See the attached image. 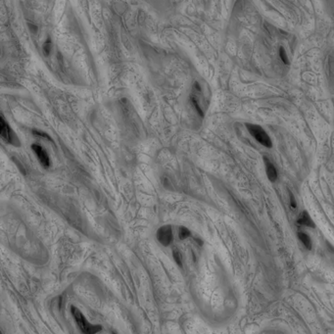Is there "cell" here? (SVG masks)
<instances>
[{
    "label": "cell",
    "instance_id": "1",
    "mask_svg": "<svg viewBox=\"0 0 334 334\" xmlns=\"http://www.w3.org/2000/svg\"><path fill=\"white\" fill-rule=\"evenodd\" d=\"M71 312L75 317V321L77 322V324L78 325V327L80 328V330L83 331L85 334H94L102 330L101 325H94L91 324L89 321H87V320L85 319V316L84 315V314L81 313L78 309H77L76 307H72L71 308Z\"/></svg>",
    "mask_w": 334,
    "mask_h": 334
},
{
    "label": "cell",
    "instance_id": "2",
    "mask_svg": "<svg viewBox=\"0 0 334 334\" xmlns=\"http://www.w3.org/2000/svg\"><path fill=\"white\" fill-rule=\"evenodd\" d=\"M246 127L249 130V132L251 133V135L253 136L255 139L257 141H259L262 145L266 146V147H267V148H271L272 146V140H271L270 136L267 135V133L260 126L247 124Z\"/></svg>",
    "mask_w": 334,
    "mask_h": 334
},
{
    "label": "cell",
    "instance_id": "3",
    "mask_svg": "<svg viewBox=\"0 0 334 334\" xmlns=\"http://www.w3.org/2000/svg\"><path fill=\"white\" fill-rule=\"evenodd\" d=\"M0 136L2 137V139L5 140L7 143H10L15 146H19L20 141L18 137L16 136L10 126L7 124V121L4 120L2 116H0Z\"/></svg>",
    "mask_w": 334,
    "mask_h": 334
},
{
    "label": "cell",
    "instance_id": "4",
    "mask_svg": "<svg viewBox=\"0 0 334 334\" xmlns=\"http://www.w3.org/2000/svg\"><path fill=\"white\" fill-rule=\"evenodd\" d=\"M157 238L159 242L164 246H169L173 240V232H172V226L170 225H164L160 227L157 231Z\"/></svg>",
    "mask_w": 334,
    "mask_h": 334
},
{
    "label": "cell",
    "instance_id": "5",
    "mask_svg": "<svg viewBox=\"0 0 334 334\" xmlns=\"http://www.w3.org/2000/svg\"><path fill=\"white\" fill-rule=\"evenodd\" d=\"M31 149L35 151V153L36 154V156L40 162V164L43 166V168L48 169L50 167V159L49 156H48L47 152L38 144H32L31 145Z\"/></svg>",
    "mask_w": 334,
    "mask_h": 334
},
{
    "label": "cell",
    "instance_id": "6",
    "mask_svg": "<svg viewBox=\"0 0 334 334\" xmlns=\"http://www.w3.org/2000/svg\"><path fill=\"white\" fill-rule=\"evenodd\" d=\"M265 165H266V170H267V175L272 182H274L277 180V172H276L275 167L272 164V163L267 160V157H264Z\"/></svg>",
    "mask_w": 334,
    "mask_h": 334
},
{
    "label": "cell",
    "instance_id": "7",
    "mask_svg": "<svg viewBox=\"0 0 334 334\" xmlns=\"http://www.w3.org/2000/svg\"><path fill=\"white\" fill-rule=\"evenodd\" d=\"M298 224L306 225V226H310V227H311V226L315 227V224L312 221L311 217L309 216V214L307 213V212H303V213H301V215L299 216V218H298Z\"/></svg>",
    "mask_w": 334,
    "mask_h": 334
},
{
    "label": "cell",
    "instance_id": "8",
    "mask_svg": "<svg viewBox=\"0 0 334 334\" xmlns=\"http://www.w3.org/2000/svg\"><path fill=\"white\" fill-rule=\"evenodd\" d=\"M298 236H299V239L302 241V243L306 246V248L308 250H311L312 249V243H311V239H310L309 236L306 233H303V232H299Z\"/></svg>",
    "mask_w": 334,
    "mask_h": 334
},
{
    "label": "cell",
    "instance_id": "9",
    "mask_svg": "<svg viewBox=\"0 0 334 334\" xmlns=\"http://www.w3.org/2000/svg\"><path fill=\"white\" fill-rule=\"evenodd\" d=\"M190 101H191V103H192V105H193V107L196 109V111H197V113L199 114V115H200L201 117L204 116V113H203V111H202V109H201V107H200V105H199L198 101L196 100V98H195L193 95H191V97H190Z\"/></svg>",
    "mask_w": 334,
    "mask_h": 334
},
{
    "label": "cell",
    "instance_id": "10",
    "mask_svg": "<svg viewBox=\"0 0 334 334\" xmlns=\"http://www.w3.org/2000/svg\"><path fill=\"white\" fill-rule=\"evenodd\" d=\"M51 48H52V43H51V40L50 39H47L46 41L44 42L43 46H42V50H43V54L45 56H48L50 54V51H51Z\"/></svg>",
    "mask_w": 334,
    "mask_h": 334
},
{
    "label": "cell",
    "instance_id": "11",
    "mask_svg": "<svg viewBox=\"0 0 334 334\" xmlns=\"http://www.w3.org/2000/svg\"><path fill=\"white\" fill-rule=\"evenodd\" d=\"M279 58L281 59V61L285 64V65H288L289 64V60L287 58V54L286 52H285L284 48L283 47H279Z\"/></svg>",
    "mask_w": 334,
    "mask_h": 334
},
{
    "label": "cell",
    "instance_id": "12",
    "mask_svg": "<svg viewBox=\"0 0 334 334\" xmlns=\"http://www.w3.org/2000/svg\"><path fill=\"white\" fill-rule=\"evenodd\" d=\"M190 236V231L189 229H187L186 227L181 226L180 229V239H186L187 237Z\"/></svg>",
    "mask_w": 334,
    "mask_h": 334
},
{
    "label": "cell",
    "instance_id": "13",
    "mask_svg": "<svg viewBox=\"0 0 334 334\" xmlns=\"http://www.w3.org/2000/svg\"><path fill=\"white\" fill-rule=\"evenodd\" d=\"M174 258H175V260L176 264H177L178 266L181 267V266H182V258H181V255H180V251L176 250V249L174 250Z\"/></svg>",
    "mask_w": 334,
    "mask_h": 334
},
{
    "label": "cell",
    "instance_id": "14",
    "mask_svg": "<svg viewBox=\"0 0 334 334\" xmlns=\"http://www.w3.org/2000/svg\"><path fill=\"white\" fill-rule=\"evenodd\" d=\"M34 133H35V134H36V135H39V136H42V137L46 138V139H49V140H51L50 136H49V135H47V134H46V133H44V132H38V130H34Z\"/></svg>",
    "mask_w": 334,
    "mask_h": 334
},
{
    "label": "cell",
    "instance_id": "15",
    "mask_svg": "<svg viewBox=\"0 0 334 334\" xmlns=\"http://www.w3.org/2000/svg\"><path fill=\"white\" fill-rule=\"evenodd\" d=\"M290 204H291V207L292 208H296L297 207V204H296V201H295V198L294 196H293V194L290 193Z\"/></svg>",
    "mask_w": 334,
    "mask_h": 334
},
{
    "label": "cell",
    "instance_id": "16",
    "mask_svg": "<svg viewBox=\"0 0 334 334\" xmlns=\"http://www.w3.org/2000/svg\"><path fill=\"white\" fill-rule=\"evenodd\" d=\"M193 86H194V89H195V90H197V91H201V87H200V85H199V84L197 83V81H195Z\"/></svg>",
    "mask_w": 334,
    "mask_h": 334
}]
</instances>
